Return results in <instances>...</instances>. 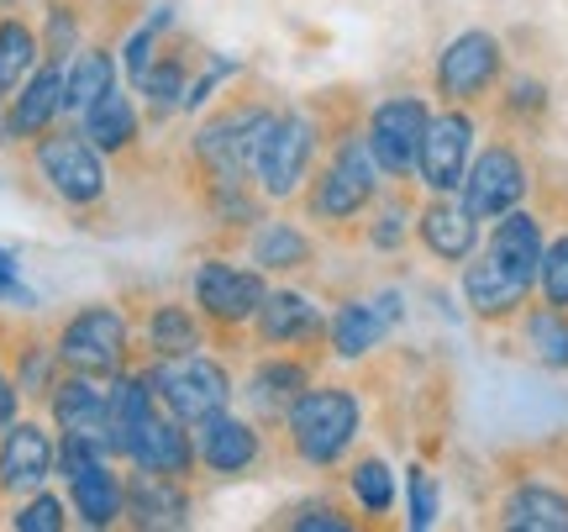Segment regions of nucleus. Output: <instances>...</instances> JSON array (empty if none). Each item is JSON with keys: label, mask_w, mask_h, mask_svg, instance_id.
I'll return each mask as SVG.
<instances>
[{"label": "nucleus", "mask_w": 568, "mask_h": 532, "mask_svg": "<svg viewBox=\"0 0 568 532\" xmlns=\"http://www.w3.org/2000/svg\"><path fill=\"white\" fill-rule=\"evenodd\" d=\"M379 174L385 169L374 164V148H368L364 127H337V138H326L322 148V164L311 169L305 190L295 195L301 217L311 227L332 232V238H358L368 205L379 195Z\"/></svg>", "instance_id": "nucleus-1"}, {"label": "nucleus", "mask_w": 568, "mask_h": 532, "mask_svg": "<svg viewBox=\"0 0 568 532\" xmlns=\"http://www.w3.org/2000/svg\"><path fill=\"white\" fill-rule=\"evenodd\" d=\"M358 432H364V406H358V395L353 385H332V380H311L301 390V401L290 406L280 428V449L284 459H295L305 470H337L353 443H358Z\"/></svg>", "instance_id": "nucleus-2"}, {"label": "nucleus", "mask_w": 568, "mask_h": 532, "mask_svg": "<svg viewBox=\"0 0 568 532\" xmlns=\"http://www.w3.org/2000/svg\"><path fill=\"white\" fill-rule=\"evenodd\" d=\"M326 132L311 111H295V106H274L264 138H258V153H253V184L264 190L268 205H290L305 190L311 169L322 164Z\"/></svg>", "instance_id": "nucleus-3"}, {"label": "nucleus", "mask_w": 568, "mask_h": 532, "mask_svg": "<svg viewBox=\"0 0 568 532\" xmlns=\"http://www.w3.org/2000/svg\"><path fill=\"white\" fill-rule=\"evenodd\" d=\"M268 280L258 264H232V259H205L190 280V301L201 307L205 328H211V349L237 353L247 343V328L264 307Z\"/></svg>", "instance_id": "nucleus-4"}, {"label": "nucleus", "mask_w": 568, "mask_h": 532, "mask_svg": "<svg viewBox=\"0 0 568 532\" xmlns=\"http://www.w3.org/2000/svg\"><path fill=\"white\" fill-rule=\"evenodd\" d=\"M32 169H38V180L48 184V195L59 205H69V211H95V205H105V190H111V180H105V153L90 138H84V127H48L42 138H32Z\"/></svg>", "instance_id": "nucleus-5"}, {"label": "nucleus", "mask_w": 568, "mask_h": 532, "mask_svg": "<svg viewBox=\"0 0 568 532\" xmlns=\"http://www.w3.org/2000/svg\"><path fill=\"white\" fill-rule=\"evenodd\" d=\"M142 369V380L153 390V401L163 411H174L180 422H205V416H216V411L232 406V369L216 359V353L205 349H190V353H169V359H148Z\"/></svg>", "instance_id": "nucleus-6"}, {"label": "nucleus", "mask_w": 568, "mask_h": 532, "mask_svg": "<svg viewBox=\"0 0 568 532\" xmlns=\"http://www.w3.org/2000/svg\"><path fill=\"white\" fill-rule=\"evenodd\" d=\"M53 349H59L63 369L101 374V380H116L122 369L138 364V349H132V322H126V311L111 307V301H95V307H80L74 317H63Z\"/></svg>", "instance_id": "nucleus-7"}, {"label": "nucleus", "mask_w": 568, "mask_h": 532, "mask_svg": "<svg viewBox=\"0 0 568 532\" xmlns=\"http://www.w3.org/2000/svg\"><path fill=\"white\" fill-rule=\"evenodd\" d=\"M280 453L284 449H274V432L253 411L226 406L195 422V459H201V474H211V480H258Z\"/></svg>", "instance_id": "nucleus-8"}, {"label": "nucleus", "mask_w": 568, "mask_h": 532, "mask_svg": "<svg viewBox=\"0 0 568 532\" xmlns=\"http://www.w3.org/2000/svg\"><path fill=\"white\" fill-rule=\"evenodd\" d=\"M122 459L105 453L101 443L90 438H59V474L69 485V501H74V516L84 528H116L126 512V474L116 470Z\"/></svg>", "instance_id": "nucleus-9"}, {"label": "nucleus", "mask_w": 568, "mask_h": 532, "mask_svg": "<svg viewBox=\"0 0 568 532\" xmlns=\"http://www.w3.org/2000/svg\"><path fill=\"white\" fill-rule=\"evenodd\" d=\"M506 74V42L495 32H458L437 53V96L447 106H479Z\"/></svg>", "instance_id": "nucleus-10"}, {"label": "nucleus", "mask_w": 568, "mask_h": 532, "mask_svg": "<svg viewBox=\"0 0 568 532\" xmlns=\"http://www.w3.org/2000/svg\"><path fill=\"white\" fill-rule=\"evenodd\" d=\"M322 353L326 349H268L253 359V369H247V411H253L268 432L284 428V416L301 401V390L316 380Z\"/></svg>", "instance_id": "nucleus-11"}, {"label": "nucleus", "mask_w": 568, "mask_h": 532, "mask_svg": "<svg viewBox=\"0 0 568 532\" xmlns=\"http://www.w3.org/2000/svg\"><path fill=\"white\" fill-rule=\"evenodd\" d=\"M432 122V106L422 96H389L368 111V148H374V164L385 169V180H410L416 159H422V138Z\"/></svg>", "instance_id": "nucleus-12"}, {"label": "nucleus", "mask_w": 568, "mask_h": 532, "mask_svg": "<svg viewBox=\"0 0 568 532\" xmlns=\"http://www.w3.org/2000/svg\"><path fill=\"white\" fill-rule=\"evenodd\" d=\"M527 159L516 153V143H489L474 164H468L464 184H458V201L468 205V217L474 222H495V217H506L516 205L527 201Z\"/></svg>", "instance_id": "nucleus-13"}, {"label": "nucleus", "mask_w": 568, "mask_h": 532, "mask_svg": "<svg viewBox=\"0 0 568 532\" xmlns=\"http://www.w3.org/2000/svg\"><path fill=\"white\" fill-rule=\"evenodd\" d=\"M468 153H474V117H468V106L432 111L422 138V159H416V180L432 195H458V184L468 174Z\"/></svg>", "instance_id": "nucleus-14"}, {"label": "nucleus", "mask_w": 568, "mask_h": 532, "mask_svg": "<svg viewBox=\"0 0 568 532\" xmlns=\"http://www.w3.org/2000/svg\"><path fill=\"white\" fill-rule=\"evenodd\" d=\"M201 63H205V53H195V42L184 38V32H163L153 63H148L142 80L132 84L142 96V106H148V122L159 127V122H169V117H180L184 101H190V84L201 74Z\"/></svg>", "instance_id": "nucleus-15"}, {"label": "nucleus", "mask_w": 568, "mask_h": 532, "mask_svg": "<svg viewBox=\"0 0 568 532\" xmlns=\"http://www.w3.org/2000/svg\"><path fill=\"white\" fill-rule=\"evenodd\" d=\"M247 349L268 353V349H326V317L322 307L301 295V290H268L253 328H247Z\"/></svg>", "instance_id": "nucleus-16"}, {"label": "nucleus", "mask_w": 568, "mask_h": 532, "mask_svg": "<svg viewBox=\"0 0 568 532\" xmlns=\"http://www.w3.org/2000/svg\"><path fill=\"white\" fill-rule=\"evenodd\" d=\"M59 474V443L38 416H17L0 432V501H21Z\"/></svg>", "instance_id": "nucleus-17"}, {"label": "nucleus", "mask_w": 568, "mask_h": 532, "mask_svg": "<svg viewBox=\"0 0 568 532\" xmlns=\"http://www.w3.org/2000/svg\"><path fill=\"white\" fill-rule=\"evenodd\" d=\"M126 464L153 474H174V480H195L201 474V459H195V428L180 422L174 411L153 406L138 422L132 443H126Z\"/></svg>", "instance_id": "nucleus-18"}, {"label": "nucleus", "mask_w": 568, "mask_h": 532, "mask_svg": "<svg viewBox=\"0 0 568 532\" xmlns=\"http://www.w3.org/2000/svg\"><path fill=\"white\" fill-rule=\"evenodd\" d=\"M111 380L101 374H80V369H63L59 385L48 390V416L53 428L69 432V438H90L111 453V395H105Z\"/></svg>", "instance_id": "nucleus-19"}, {"label": "nucleus", "mask_w": 568, "mask_h": 532, "mask_svg": "<svg viewBox=\"0 0 568 532\" xmlns=\"http://www.w3.org/2000/svg\"><path fill=\"white\" fill-rule=\"evenodd\" d=\"M195 480H174V474H153L126 464V528H190V512H195V495H190Z\"/></svg>", "instance_id": "nucleus-20"}, {"label": "nucleus", "mask_w": 568, "mask_h": 532, "mask_svg": "<svg viewBox=\"0 0 568 532\" xmlns=\"http://www.w3.org/2000/svg\"><path fill=\"white\" fill-rule=\"evenodd\" d=\"M531 290L521 274H510L495 253H468V264H464V307L479 317V322H516L521 311H527L531 301Z\"/></svg>", "instance_id": "nucleus-21"}, {"label": "nucleus", "mask_w": 568, "mask_h": 532, "mask_svg": "<svg viewBox=\"0 0 568 532\" xmlns=\"http://www.w3.org/2000/svg\"><path fill=\"white\" fill-rule=\"evenodd\" d=\"M400 322V295H374V301H343L326 322V343L337 359H364L385 343V332Z\"/></svg>", "instance_id": "nucleus-22"}, {"label": "nucleus", "mask_w": 568, "mask_h": 532, "mask_svg": "<svg viewBox=\"0 0 568 532\" xmlns=\"http://www.w3.org/2000/svg\"><path fill=\"white\" fill-rule=\"evenodd\" d=\"M416 238L437 264H468V253L479 248V222L458 195H432L426 205H416Z\"/></svg>", "instance_id": "nucleus-23"}, {"label": "nucleus", "mask_w": 568, "mask_h": 532, "mask_svg": "<svg viewBox=\"0 0 568 532\" xmlns=\"http://www.w3.org/2000/svg\"><path fill=\"white\" fill-rule=\"evenodd\" d=\"M80 127L105 159H132V153L142 148V111H138V101H132V90H126L122 80L111 84L101 101L84 111Z\"/></svg>", "instance_id": "nucleus-24"}, {"label": "nucleus", "mask_w": 568, "mask_h": 532, "mask_svg": "<svg viewBox=\"0 0 568 532\" xmlns=\"http://www.w3.org/2000/svg\"><path fill=\"white\" fill-rule=\"evenodd\" d=\"M500 528H521V532H568V491L548 485V480H516L500 506H495Z\"/></svg>", "instance_id": "nucleus-25"}, {"label": "nucleus", "mask_w": 568, "mask_h": 532, "mask_svg": "<svg viewBox=\"0 0 568 532\" xmlns=\"http://www.w3.org/2000/svg\"><path fill=\"white\" fill-rule=\"evenodd\" d=\"M247 253L264 274H301V269L316 264V238L290 217H264L247 232Z\"/></svg>", "instance_id": "nucleus-26"}, {"label": "nucleus", "mask_w": 568, "mask_h": 532, "mask_svg": "<svg viewBox=\"0 0 568 532\" xmlns=\"http://www.w3.org/2000/svg\"><path fill=\"white\" fill-rule=\"evenodd\" d=\"M63 117V63L59 59H42L27 80L17 84V101H11V122H17V138L32 143L42 138L48 127Z\"/></svg>", "instance_id": "nucleus-27"}, {"label": "nucleus", "mask_w": 568, "mask_h": 532, "mask_svg": "<svg viewBox=\"0 0 568 532\" xmlns=\"http://www.w3.org/2000/svg\"><path fill=\"white\" fill-rule=\"evenodd\" d=\"M142 343H148V359H169V353L211 349V328L195 301H153L142 322Z\"/></svg>", "instance_id": "nucleus-28"}, {"label": "nucleus", "mask_w": 568, "mask_h": 532, "mask_svg": "<svg viewBox=\"0 0 568 532\" xmlns=\"http://www.w3.org/2000/svg\"><path fill=\"white\" fill-rule=\"evenodd\" d=\"M111 84H116V53H111V42L95 38V42H84V48H74V59L63 63V117L80 122Z\"/></svg>", "instance_id": "nucleus-29"}, {"label": "nucleus", "mask_w": 568, "mask_h": 532, "mask_svg": "<svg viewBox=\"0 0 568 532\" xmlns=\"http://www.w3.org/2000/svg\"><path fill=\"white\" fill-rule=\"evenodd\" d=\"M489 253L510 269V274H521L527 285H537V269H542V222L531 217V211H506V217H495V232H489Z\"/></svg>", "instance_id": "nucleus-30"}, {"label": "nucleus", "mask_w": 568, "mask_h": 532, "mask_svg": "<svg viewBox=\"0 0 568 532\" xmlns=\"http://www.w3.org/2000/svg\"><path fill=\"white\" fill-rule=\"evenodd\" d=\"M410 227H416V201H410V180H395L389 190H379L374 195V205H368L364 217V238L368 248H379V253H395V248L410 238Z\"/></svg>", "instance_id": "nucleus-31"}, {"label": "nucleus", "mask_w": 568, "mask_h": 532, "mask_svg": "<svg viewBox=\"0 0 568 532\" xmlns=\"http://www.w3.org/2000/svg\"><path fill=\"white\" fill-rule=\"evenodd\" d=\"M42 63V32L27 17H0V96H17V84Z\"/></svg>", "instance_id": "nucleus-32"}, {"label": "nucleus", "mask_w": 568, "mask_h": 532, "mask_svg": "<svg viewBox=\"0 0 568 532\" xmlns=\"http://www.w3.org/2000/svg\"><path fill=\"white\" fill-rule=\"evenodd\" d=\"M17 349V390L21 395H32V401H48V390L59 385V374H63V364H59V349L53 343H42L38 332L32 338H17L11 343Z\"/></svg>", "instance_id": "nucleus-33"}, {"label": "nucleus", "mask_w": 568, "mask_h": 532, "mask_svg": "<svg viewBox=\"0 0 568 532\" xmlns=\"http://www.w3.org/2000/svg\"><path fill=\"white\" fill-rule=\"evenodd\" d=\"M347 491H353V506L364 516H389V506H395V474H389V464L379 453H364L347 470Z\"/></svg>", "instance_id": "nucleus-34"}, {"label": "nucleus", "mask_w": 568, "mask_h": 532, "mask_svg": "<svg viewBox=\"0 0 568 532\" xmlns=\"http://www.w3.org/2000/svg\"><path fill=\"white\" fill-rule=\"evenodd\" d=\"M521 332H527V349L552 369H568V311L558 307H531L521 311Z\"/></svg>", "instance_id": "nucleus-35"}, {"label": "nucleus", "mask_w": 568, "mask_h": 532, "mask_svg": "<svg viewBox=\"0 0 568 532\" xmlns=\"http://www.w3.org/2000/svg\"><path fill=\"white\" fill-rule=\"evenodd\" d=\"M274 528H290V532H353V528H364V522H358L353 506H343V501L311 495V501L280 506V512H274Z\"/></svg>", "instance_id": "nucleus-36"}, {"label": "nucleus", "mask_w": 568, "mask_h": 532, "mask_svg": "<svg viewBox=\"0 0 568 532\" xmlns=\"http://www.w3.org/2000/svg\"><path fill=\"white\" fill-rule=\"evenodd\" d=\"M38 32H42V59L69 63L74 48H80V32H84V0H48Z\"/></svg>", "instance_id": "nucleus-37"}, {"label": "nucleus", "mask_w": 568, "mask_h": 532, "mask_svg": "<svg viewBox=\"0 0 568 532\" xmlns=\"http://www.w3.org/2000/svg\"><path fill=\"white\" fill-rule=\"evenodd\" d=\"M11 528L17 532H63L69 528V506H63V495H53L48 485L32 495H21L17 512H11Z\"/></svg>", "instance_id": "nucleus-38"}, {"label": "nucleus", "mask_w": 568, "mask_h": 532, "mask_svg": "<svg viewBox=\"0 0 568 532\" xmlns=\"http://www.w3.org/2000/svg\"><path fill=\"white\" fill-rule=\"evenodd\" d=\"M169 6H163V11H153V17L142 21L138 32H132V38L122 42V74L132 84L142 80V69H148V63H153V53H159V42H163V32H169Z\"/></svg>", "instance_id": "nucleus-39"}, {"label": "nucleus", "mask_w": 568, "mask_h": 532, "mask_svg": "<svg viewBox=\"0 0 568 532\" xmlns=\"http://www.w3.org/2000/svg\"><path fill=\"white\" fill-rule=\"evenodd\" d=\"M537 290L542 301L558 311H568V232H558L548 248H542V269H537Z\"/></svg>", "instance_id": "nucleus-40"}, {"label": "nucleus", "mask_w": 568, "mask_h": 532, "mask_svg": "<svg viewBox=\"0 0 568 532\" xmlns=\"http://www.w3.org/2000/svg\"><path fill=\"white\" fill-rule=\"evenodd\" d=\"M406 512H410L406 522L416 532L437 522V480H432V470H426V464H410V470H406Z\"/></svg>", "instance_id": "nucleus-41"}, {"label": "nucleus", "mask_w": 568, "mask_h": 532, "mask_svg": "<svg viewBox=\"0 0 568 532\" xmlns=\"http://www.w3.org/2000/svg\"><path fill=\"white\" fill-rule=\"evenodd\" d=\"M506 111H521V117H542V111H548V90H542L537 80H510Z\"/></svg>", "instance_id": "nucleus-42"}, {"label": "nucleus", "mask_w": 568, "mask_h": 532, "mask_svg": "<svg viewBox=\"0 0 568 532\" xmlns=\"http://www.w3.org/2000/svg\"><path fill=\"white\" fill-rule=\"evenodd\" d=\"M6 301H17V307H32V295H27V290H21V280H17V259H11V253L0 248V307H6Z\"/></svg>", "instance_id": "nucleus-43"}, {"label": "nucleus", "mask_w": 568, "mask_h": 532, "mask_svg": "<svg viewBox=\"0 0 568 532\" xmlns=\"http://www.w3.org/2000/svg\"><path fill=\"white\" fill-rule=\"evenodd\" d=\"M17 416H21V390H17V380H6V374H0V432L11 428Z\"/></svg>", "instance_id": "nucleus-44"}, {"label": "nucleus", "mask_w": 568, "mask_h": 532, "mask_svg": "<svg viewBox=\"0 0 568 532\" xmlns=\"http://www.w3.org/2000/svg\"><path fill=\"white\" fill-rule=\"evenodd\" d=\"M11 143H17V122H11V101L0 96V153H6Z\"/></svg>", "instance_id": "nucleus-45"}, {"label": "nucleus", "mask_w": 568, "mask_h": 532, "mask_svg": "<svg viewBox=\"0 0 568 532\" xmlns=\"http://www.w3.org/2000/svg\"><path fill=\"white\" fill-rule=\"evenodd\" d=\"M0 349H6V343H0Z\"/></svg>", "instance_id": "nucleus-46"}]
</instances>
